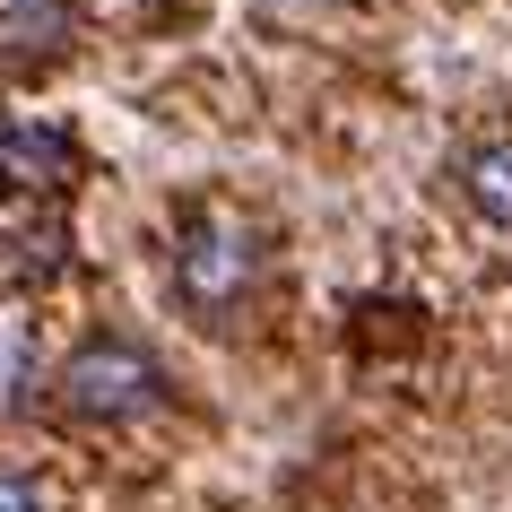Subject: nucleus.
<instances>
[{
    "label": "nucleus",
    "mask_w": 512,
    "mask_h": 512,
    "mask_svg": "<svg viewBox=\"0 0 512 512\" xmlns=\"http://www.w3.org/2000/svg\"><path fill=\"white\" fill-rule=\"evenodd\" d=\"M460 200L486 217V226H512V139H486L460 157Z\"/></svg>",
    "instance_id": "obj_4"
},
{
    "label": "nucleus",
    "mask_w": 512,
    "mask_h": 512,
    "mask_svg": "<svg viewBox=\"0 0 512 512\" xmlns=\"http://www.w3.org/2000/svg\"><path fill=\"white\" fill-rule=\"evenodd\" d=\"M79 174V139L61 122H0V191L9 200H53Z\"/></svg>",
    "instance_id": "obj_3"
},
{
    "label": "nucleus",
    "mask_w": 512,
    "mask_h": 512,
    "mask_svg": "<svg viewBox=\"0 0 512 512\" xmlns=\"http://www.w3.org/2000/svg\"><path fill=\"white\" fill-rule=\"evenodd\" d=\"M53 400L70 408V417H87V426H131L148 408H165V365L139 348V339L105 330V339H87V348L61 356Z\"/></svg>",
    "instance_id": "obj_1"
},
{
    "label": "nucleus",
    "mask_w": 512,
    "mask_h": 512,
    "mask_svg": "<svg viewBox=\"0 0 512 512\" xmlns=\"http://www.w3.org/2000/svg\"><path fill=\"white\" fill-rule=\"evenodd\" d=\"M0 512H53V486L35 469H0Z\"/></svg>",
    "instance_id": "obj_5"
},
{
    "label": "nucleus",
    "mask_w": 512,
    "mask_h": 512,
    "mask_svg": "<svg viewBox=\"0 0 512 512\" xmlns=\"http://www.w3.org/2000/svg\"><path fill=\"white\" fill-rule=\"evenodd\" d=\"M261 287V235L235 226V217H183V243H174V296L200 313V322H226L243 313V296Z\"/></svg>",
    "instance_id": "obj_2"
}]
</instances>
